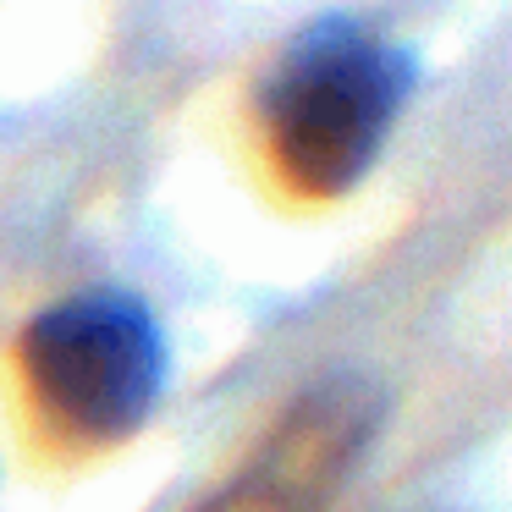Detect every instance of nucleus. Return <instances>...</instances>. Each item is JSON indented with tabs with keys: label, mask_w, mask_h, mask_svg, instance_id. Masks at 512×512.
<instances>
[{
	"label": "nucleus",
	"mask_w": 512,
	"mask_h": 512,
	"mask_svg": "<svg viewBox=\"0 0 512 512\" xmlns=\"http://www.w3.org/2000/svg\"><path fill=\"white\" fill-rule=\"evenodd\" d=\"M419 50L353 12H325L287 39L259 83V127L281 177L342 199L375 171L419 89Z\"/></svg>",
	"instance_id": "f257e3e1"
},
{
	"label": "nucleus",
	"mask_w": 512,
	"mask_h": 512,
	"mask_svg": "<svg viewBox=\"0 0 512 512\" xmlns=\"http://www.w3.org/2000/svg\"><path fill=\"white\" fill-rule=\"evenodd\" d=\"M28 397L83 446L133 441L171 386V336L127 287H83L39 309L17 336Z\"/></svg>",
	"instance_id": "f03ea898"
}]
</instances>
